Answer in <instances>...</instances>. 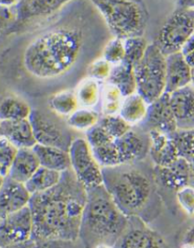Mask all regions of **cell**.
Listing matches in <instances>:
<instances>
[{
	"label": "cell",
	"mask_w": 194,
	"mask_h": 248,
	"mask_svg": "<svg viewBox=\"0 0 194 248\" xmlns=\"http://www.w3.org/2000/svg\"><path fill=\"white\" fill-rule=\"evenodd\" d=\"M86 202V189L73 171L70 169L62 172L56 186L30 197L32 238L75 241L79 236Z\"/></svg>",
	"instance_id": "1"
},
{
	"label": "cell",
	"mask_w": 194,
	"mask_h": 248,
	"mask_svg": "<svg viewBox=\"0 0 194 248\" xmlns=\"http://www.w3.org/2000/svg\"><path fill=\"white\" fill-rule=\"evenodd\" d=\"M83 46V34L75 28H57L36 37L24 53L26 71L35 78L52 79L70 71Z\"/></svg>",
	"instance_id": "2"
},
{
	"label": "cell",
	"mask_w": 194,
	"mask_h": 248,
	"mask_svg": "<svg viewBox=\"0 0 194 248\" xmlns=\"http://www.w3.org/2000/svg\"><path fill=\"white\" fill-rule=\"evenodd\" d=\"M79 236L87 248L109 245L123 235L127 216L117 207L104 185L88 189Z\"/></svg>",
	"instance_id": "3"
},
{
	"label": "cell",
	"mask_w": 194,
	"mask_h": 248,
	"mask_svg": "<svg viewBox=\"0 0 194 248\" xmlns=\"http://www.w3.org/2000/svg\"><path fill=\"white\" fill-rule=\"evenodd\" d=\"M104 184L124 215L141 211L151 196L152 186L144 174L136 170H120V167L103 170Z\"/></svg>",
	"instance_id": "4"
},
{
	"label": "cell",
	"mask_w": 194,
	"mask_h": 248,
	"mask_svg": "<svg viewBox=\"0 0 194 248\" xmlns=\"http://www.w3.org/2000/svg\"><path fill=\"white\" fill-rule=\"evenodd\" d=\"M92 3L103 15L115 37L122 40L142 37L148 21V13L141 1L97 0Z\"/></svg>",
	"instance_id": "5"
},
{
	"label": "cell",
	"mask_w": 194,
	"mask_h": 248,
	"mask_svg": "<svg viewBox=\"0 0 194 248\" xmlns=\"http://www.w3.org/2000/svg\"><path fill=\"white\" fill-rule=\"evenodd\" d=\"M134 72L136 92L149 105L165 93V56L155 44L149 45Z\"/></svg>",
	"instance_id": "6"
},
{
	"label": "cell",
	"mask_w": 194,
	"mask_h": 248,
	"mask_svg": "<svg viewBox=\"0 0 194 248\" xmlns=\"http://www.w3.org/2000/svg\"><path fill=\"white\" fill-rule=\"evenodd\" d=\"M194 34V11L179 9L163 25L154 44L166 57L180 52Z\"/></svg>",
	"instance_id": "7"
},
{
	"label": "cell",
	"mask_w": 194,
	"mask_h": 248,
	"mask_svg": "<svg viewBox=\"0 0 194 248\" xmlns=\"http://www.w3.org/2000/svg\"><path fill=\"white\" fill-rule=\"evenodd\" d=\"M69 154L71 170L86 190L104 185L103 170L85 139H74Z\"/></svg>",
	"instance_id": "8"
},
{
	"label": "cell",
	"mask_w": 194,
	"mask_h": 248,
	"mask_svg": "<svg viewBox=\"0 0 194 248\" xmlns=\"http://www.w3.org/2000/svg\"><path fill=\"white\" fill-rule=\"evenodd\" d=\"M28 119L37 144L50 146L69 152L73 140L70 130L64 125L53 116L39 109H32Z\"/></svg>",
	"instance_id": "9"
},
{
	"label": "cell",
	"mask_w": 194,
	"mask_h": 248,
	"mask_svg": "<svg viewBox=\"0 0 194 248\" xmlns=\"http://www.w3.org/2000/svg\"><path fill=\"white\" fill-rule=\"evenodd\" d=\"M33 228L29 206L4 216L0 224V248L28 241L33 236Z\"/></svg>",
	"instance_id": "10"
},
{
	"label": "cell",
	"mask_w": 194,
	"mask_h": 248,
	"mask_svg": "<svg viewBox=\"0 0 194 248\" xmlns=\"http://www.w3.org/2000/svg\"><path fill=\"white\" fill-rule=\"evenodd\" d=\"M69 3L70 1L66 0L17 1L14 6L15 22L10 31L34 21L43 20L52 17Z\"/></svg>",
	"instance_id": "11"
},
{
	"label": "cell",
	"mask_w": 194,
	"mask_h": 248,
	"mask_svg": "<svg viewBox=\"0 0 194 248\" xmlns=\"http://www.w3.org/2000/svg\"><path fill=\"white\" fill-rule=\"evenodd\" d=\"M169 95L164 93L160 98L149 104L145 119L150 129H155L170 137L178 128L170 105Z\"/></svg>",
	"instance_id": "12"
},
{
	"label": "cell",
	"mask_w": 194,
	"mask_h": 248,
	"mask_svg": "<svg viewBox=\"0 0 194 248\" xmlns=\"http://www.w3.org/2000/svg\"><path fill=\"white\" fill-rule=\"evenodd\" d=\"M170 105L179 130L194 129V89L191 85L169 94Z\"/></svg>",
	"instance_id": "13"
},
{
	"label": "cell",
	"mask_w": 194,
	"mask_h": 248,
	"mask_svg": "<svg viewBox=\"0 0 194 248\" xmlns=\"http://www.w3.org/2000/svg\"><path fill=\"white\" fill-rule=\"evenodd\" d=\"M31 195L24 183L16 182L12 178H5L4 185L0 189V216L19 211L29 206Z\"/></svg>",
	"instance_id": "14"
},
{
	"label": "cell",
	"mask_w": 194,
	"mask_h": 248,
	"mask_svg": "<svg viewBox=\"0 0 194 248\" xmlns=\"http://www.w3.org/2000/svg\"><path fill=\"white\" fill-rule=\"evenodd\" d=\"M191 78L192 68L181 51L165 57V93L171 94L190 85Z\"/></svg>",
	"instance_id": "15"
},
{
	"label": "cell",
	"mask_w": 194,
	"mask_h": 248,
	"mask_svg": "<svg viewBox=\"0 0 194 248\" xmlns=\"http://www.w3.org/2000/svg\"><path fill=\"white\" fill-rule=\"evenodd\" d=\"M0 137L7 139L17 149H32L37 144L29 119L1 122Z\"/></svg>",
	"instance_id": "16"
},
{
	"label": "cell",
	"mask_w": 194,
	"mask_h": 248,
	"mask_svg": "<svg viewBox=\"0 0 194 248\" xmlns=\"http://www.w3.org/2000/svg\"><path fill=\"white\" fill-rule=\"evenodd\" d=\"M150 153L157 167L169 166L179 158L177 149L169 136L155 129L149 130Z\"/></svg>",
	"instance_id": "17"
},
{
	"label": "cell",
	"mask_w": 194,
	"mask_h": 248,
	"mask_svg": "<svg viewBox=\"0 0 194 248\" xmlns=\"http://www.w3.org/2000/svg\"><path fill=\"white\" fill-rule=\"evenodd\" d=\"M158 176L161 182L167 187L179 189L186 186L193 174L189 161L178 158L171 165L157 167Z\"/></svg>",
	"instance_id": "18"
},
{
	"label": "cell",
	"mask_w": 194,
	"mask_h": 248,
	"mask_svg": "<svg viewBox=\"0 0 194 248\" xmlns=\"http://www.w3.org/2000/svg\"><path fill=\"white\" fill-rule=\"evenodd\" d=\"M115 144L119 155L120 166L127 165L144 157L147 152L144 139L131 129L122 137L116 139Z\"/></svg>",
	"instance_id": "19"
},
{
	"label": "cell",
	"mask_w": 194,
	"mask_h": 248,
	"mask_svg": "<svg viewBox=\"0 0 194 248\" xmlns=\"http://www.w3.org/2000/svg\"><path fill=\"white\" fill-rule=\"evenodd\" d=\"M39 167L40 162L33 149H17L8 176L16 182L25 184L35 174Z\"/></svg>",
	"instance_id": "20"
},
{
	"label": "cell",
	"mask_w": 194,
	"mask_h": 248,
	"mask_svg": "<svg viewBox=\"0 0 194 248\" xmlns=\"http://www.w3.org/2000/svg\"><path fill=\"white\" fill-rule=\"evenodd\" d=\"M32 149L38 158L41 167L60 173L71 169V159L69 152L58 148L37 143Z\"/></svg>",
	"instance_id": "21"
},
{
	"label": "cell",
	"mask_w": 194,
	"mask_h": 248,
	"mask_svg": "<svg viewBox=\"0 0 194 248\" xmlns=\"http://www.w3.org/2000/svg\"><path fill=\"white\" fill-rule=\"evenodd\" d=\"M108 83L116 86L124 97L136 92V81L134 67L128 62H122L113 65L108 77Z\"/></svg>",
	"instance_id": "22"
},
{
	"label": "cell",
	"mask_w": 194,
	"mask_h": 248,
	"mask_svg": "<svg viewBox=\"0 0 194 248\" xmlns=\"http://www.w3.org/2000/svg\"><path fill=\"white\" fill-rule=\"evenodd\" d=\"M31 110L28 103L17 95H5L0 99V122L28 119Z\"/></svg>",
	"instance_id": "23"
},
{
	"label": "cell",
	"mask_w": 194,
	"mask_h": 248,
	"mask_svg": "<svg viewBox=\"0 0 194 248\" xmlns=\"http://www.w3.org/2000/svg\"><path fill=\"white\" fill-rule=\"evenodd\" d=\"M120 248H166L160 236L145 229H133L122 236Z\"/></svg>",
	"instance_id": "24"
},
{
	"label": "cell",
	"mask_w": 194,
	"mask_h": 248,
	"mask_svg": "<svg viewBox=\"0 0 194 248\" xmlns=\"http://www.w3.org/2000/svg\"><path fill=\"white\" fill-rule=\"evenodd\" d=\"M149 104L137 92L124 97L120 105L119 116L130 126L145 119Z\"/></svg>",
	"instance_id": "25"
},
{
	"label": "cell",
	"mask_w": 194,
	"mask_h": 248,
	"mask_svg": "<svg viewBox=\"0 0 194 248\" xmlns=\"http://www.w3.org/2000/svg\"><path fill=\"white\" fill-rule=\"evenodd\" d=\"M61 177L62 173L40 166L35 174L25 182V185L30 195H37L56 186L60 182Z\"/></svg>",
	"instance_id": "26"
},
{
	"label": "cell",
	"mask_w": 194,
	"mask_h": 248,
	"mask_svg": "<svg viewBox=\"0 0 194 248\" xmlns=\"http://www.w3.org/2000/svg\"><path fill=\"white\" fill-rule=\"evenodd\" d=\"M75 94L80 108L94 107L99 100V83L90 78L83 79L79 83Z\"/></svg>",
	"instance_id": "27"
},
{
	"label": "cell",
	"mask_w": 194,
	"mask_h": 248,
	"mask_svg": "<svg viewBox=\"0 0 194 248\" xmlns=\"http://www.w3.org/2000/svg\"><path fill=\"white\" fill-rule=\"evenodd\" d=\"M51 110L60 116H70L78 108L79 105L75 92L70 91H59L50 99Z\"/></svg>",
	"instance_id": "28"
},
{
	"label": "cell",
	"mask_w": 194,
	"mask_h": 248,
	"mask_svg": "<svg viewBox=\"0 0 194 248\" xmlns=\"http://www.w3.org/2000/svg\"><path fill=\"white\" fill-rule=\"evenodd\" d=\"M99 116L96 112L87 108H78L68 116L67 124L71 128L80 131H88L98 123Z\"/></svg>",
	"instance_id": "29"
},
{
	"label": "cell",
	"mask_w": 194,
	"mask_h": 248,
	"mask_svg": "<svg viewBox=\"0 0 194 248\" xmlns=\"http://www.w3.org/2000/svg\"><path fill=\"white\" fill-rule=\"evenodd\" d=\"M179 157L192 161L194 159V129L176 130L170 136Z\"/></svg>",
	"instance_id": "30"
},
{
	"label": "cell",
	"mask_w": 194,
	"mask_h": 248,
	"mask_svg": "<svg viewBox=\"0 0 194 248\" xmlns=\"http://www.w3.org/2000/svg\"><path fill=\"white\" fill-rule=\"evenodd\" d=\"M125 48V58L123 61L133 67L139 63L144 57L148 48V43L142 37H131L123 40Z\"/></svg>",
	"instance_id": "31"
},
{
	"label": "cell",
	"mask_w": 194,
	"mask_h": 248,
	"mask_svg": "<svg viewBox=\"0 0 194 248\" xmlns=\"http://www.w3.org/2000/svg\"><path fill=\"white\" fill-rule=\"evenodd\" d=\"M123 96L120 91L114 85L107 83L103 91V111L104 116L118 115Z\"/></svg>",
	"instance_id": "32"
},
{
	"label": "cell",
	"mask_w": 194,
	"mask_h": 248,
	"mask_svg": "<svg viewBox=\"0 0 194 248\" xmlns=\"http://www.w3.org/2000/svg\"><path fill=\"white\" fill-rule=\"evenodd\" d=\"M97 124L114 139L120 138L131 129V126L127 124L119 115L104 116L99 118Z\"/></svg>",
	"instance_id": "33"
},
{
	"label": "cell",
	"mask_w": 194,
	"mask_h": 248,
	"mask_svg": "<svg viewBox=\"0 0 194 248\" xmlns=\"http://www.w3.org/2000/svg\"><path fill=\"white\" fill-rule=\"evenodd\" d=\"M17 149L4 137H0V174L7 177Z\"/></svg>",
	"instance_id": "34"
},
{
	"label": "cell",
	"mask_w": 194,
	"mask_h": 248,
	"mask_svg": "<svg viewBox=\"0 0 194 248\" xmlns=\"http://www.w3.org/2000/svg\"><path fill=\"white\" fill-rule=\"evenodd\" d=\"M125 58V48L122 39L114 37L104 47V58L112 66L122 62Z\"/></svg>",
	"instance_id": "35"
},
{
	"label": "cell",
	"mask_w": 194,
	"mask_h": 248,
	"mask_svg": "<svg viewBox=\"0 0 194 248\" xmlns=\"http://www.w3.org/2000/svg\"><path fill=\"white\" fill-rule=\"evenodd\" d=\"M85 140L90 145V149H95L97 147H101L103 145L112 142L116 139H114L104 128L100 126L99 124H96L95 126H93L86 131Z\"/></svg>",
	"instance_id": "36"
},
{
	"label": "cell",
	"mask_w": 194,
	"mask_h": 248,
	"mask_svg": "<svg viewBox=\"0 0 194 248\" xmlns=\"http://www.w3.org/2000/svg\"><path fill=\"white\" fill-rule=\"evenodd\" d=\"M112 65L103 58L96 59L88 68L89 78L95 81H104L108 79L111 72Z\"/></svg>",
	"instance_id": "37"
},
{
	"label": "cell",
	"mask_w": 194,
	"mask_h": 248,
	"mask_svg": "<svg viewBox=\"0 0 194 248\" xmlns=\"http://www.w3.org/2000/svg\"><path fill=\"white\" fill-rule=\"evenodd\" d=\"M15 22V13L13 7H5L0 4V37L11 30Z\"/></svg>",
	"instance_id": "38"
},
{
	"label": "cell",
	"mask_w": 194,
	"mask_h": 248,
	"mask_svg": "<svg viewBox=\"0 0 194 248\" xmlns=\"http://www.w3.org/2000/svg\"><path fill=\"white\" fill-rule=\"evenodd\" d=\"M34 248L33 240L32 239L24 242V243H20V244L13 245V246H9L6 248Z\"/></svg>",
	"instance_id": "39"
},
{
	"label": "cell",
	"mask_w": 194,
	"mask_h": 248,
	"mask_svg": "<svg viewBox=\"0 0 194 248\" xmlns=\"http://www.w3.org/2000/svg\"><path fill=\"white\" fill-rule=\"evenodd\" d=\"M185 59H186V62L188 63V65L192 68L194 69V50L190 51L188 53L184 55Z\"/></svg>",
	"instance_id": "40"
},
{
	"label": "cell",
	"mask_w": 194,
	"mask_h": 248,
	"mask_svg": "<svg viewBox=\"0 0 194 248\" xmlns=\"http://www.w3.org/2000/svg\"><path fill=\"white\" fill-rule=\"evenodd\" d=\"M190 85L194 89V69H192V78H191Z\"/></svg>",
	"instance_id": "41"
},
{
	"label": "cell",
	"mask_w": 194,
	"mask_h": 248,
	"mask_svg": "<svg viewBox=\"0 0 194 248\" xmlns=\"http://www.w3.org/2000/svg\"><path fill=\"white\" fill-rule=\"evenodd\" d=\"M5 178L6 177H4L3 175H1V174H0V189L2 188V186H3V185H4V181H5Z\"/></svg>",
	"instance_id": "42"
},
{
	"label": "cell",
	"mask_w": 194,
	"mask_h": 248,
	"mask_svg": "<svg viewBox=\"0 0 194 248\" xmlns=\"http://www.w3.org/2000/svg\"><path fill=\"white\" fill-rule=\"evenodd\" d=\"M95 248H110V247L107 246V245H99V246H97Z\"/></svg>",
	"instance_id": "43"
},
{
	"label": "cell",
	"mask_w": 194,
	"mask_h": 248,
	"mask_svg": "<svg viewBox=\"0 0 194 248\" xmlns=\"http://www.w3.org/2000/svg\"><path fill=\"white\" fill-rule=\"evenodd\" d=\"M2 219H3V217H2V216H0V224H1V221H2Z\"/></svg>",
	"instance_id": "44"
},
{
	"label": "cell",
	"mask_w": 194,
	"mask_h": 248,
	"mask_svg": "<svg viewBox=\"0 0 194 248\" xmlns=\"http://www.w3.org/2000/svg\"></svg>",
	"instance_id": "45"
},
{
	"label": "cell",
	"mask_w": 194,
	"mask_h": 248,
	"mask_svg": "<svg viewBox=\"0 0 194 248\" xmlns=\"http://www.w3.org/2000/svg\"><path fill=\"white\" fill-rule=\"evenodd\" d=\"M0 124H1V122H0Z\"/></svg>",
	"instance_id": "46"
}]
</instances>
